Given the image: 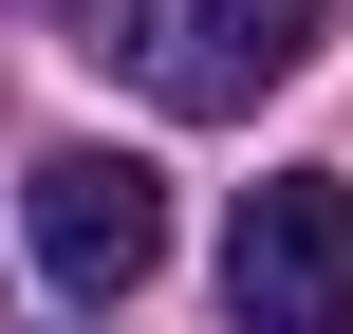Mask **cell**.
<instances>
[{
	"label": "cell",
	"instance_id": "cell-1",
	"mask_svg": "<svg viewBox=\"0 0 353 334\" xmlns=\"http://www.w3.org/2000/svg\"><path fill=\"white\" fill-rule=\"evenodd\" d=\"M19 242H37V279H56L74 316H112V298H149V260H168V167H149V149H37Z\"/></svg>",
	"mask_w": 353,
	"mask_h": 334
},
{
	"label": "cell",
	"instance_id": "cell-2",
	"mask_svg": "<svg viewBox=\"0 0 353 334\" xmlns=\"http://www.w3.org/2000/svg\"><path fill=\"white\" fill-rule=\"evenodd\" d=\"M223 316L242 334H353V186L335 167L242 186V223H223Z\"/></svg>",
	"mask_w": 353,
	"mask_h": 334
},
{
	"label": "cell",
	"instance_id": "cell-3",
	"mask_svg": "<svg viewBox=\"0 0 353 334\" xmlns=\"http://www.w3.org/2000/svg\"><path fill=\"white\" fill-rule=\"evenodd\" d=\"M335 0H130V74L168 112H261L279 74H316Z\"/></svg>",
	"mask_w": 353,
	"mask_h": 334
}]
</instances>
